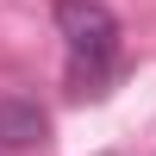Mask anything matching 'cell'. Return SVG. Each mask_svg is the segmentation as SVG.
Here are the masks:
<instances>
[{
	"label": "cell",
	"mask_w": 156,
	"mask_h": 156,
	"mask_svg": "<svg viewBox=\"0 0 156 156\" xmlns=\"http://www.w3.org/2000/svg\"><path fill=\"white\" fill-rule=\"evenodd\" d=\"M56 31H62L69 62L87 75H100L119 56V19H112L106 0H56Z\"/></svg>",
	"instance_id": "obj_1"
},
{
	"label": "cell",
	"mask_w": 156,
	"mask_h": 156,
	"mask_svg": "<svg viewBox=\"0 0 156 156\" xmlns=\"http://www.w3.org/2000/svg\"><path fill=\"white\" fill-rule=\"evenodd\" d=\"M44 131H50V119L31 100H0V150H31V144H44Z\"/></svg>",
	"instance_id": "obj_2"
}]
</instances>
